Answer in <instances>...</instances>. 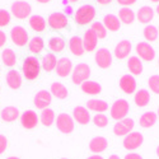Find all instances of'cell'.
<instances>
[{
    "mask_svg": "<svg viewBox=\"0 0 159 159\" xmlns=\"http://www.w3.org/2000/svg\"><path fill=\"white\" fill-rule=\"evenodd\" d=\"M22 70H23L24 78H27L28 80H34L39 75V71H41V64H39V61L36 57L28 56L23 61Z\"/></svg>",
    "mask_w": 159,
    "mask_h": 159,
    "instance_id": "6da1fadb",
    "label": "cell"
},
{
    "mask_svg": "<svg viewBox=\"0 0 159 159\" xmlns=\"http://www.w3.org/2000/svg\"><path fill=\"white\" fill-rule=\"evenodd\" d=\"M96 17V9L93 5H88L84 4L80 8H78L75 14H74V19L78 24L80 25H85L88 23H90Z\"/></svg>",
    "mask_w": 159,
    "mask_h": 159,
    "instance_id": "7a4b0ae2",
    "label": "cell"
},
{
    "mask_svg": "<svg viewBox=\"0 0 159 159\" xmlns=\"http://www.w3.org/2000/svg\"><path fill=\"white\" fill-rule=\"evenodd\" d=\"M130 111V104L126 99H117L111 106V117L116 121H120L122 118H126L127 113Z\"/></svg>",
    "mask_w": 159,
    "mask_h": 159,
    "instance_id": "3957f363",
    "label": "cell"
},
{
    "mask_svg": "<svg viewBox=\"0 0 159 159\" xmlns=\"http://www.w3.org/2000/svg\"><path fill=\"white\" fill-rule=\"evenodd\" d=\"M90 76V68L85 62L78 64L71 71V80L74 84H83L84 82L89 80Z\"/></svg>",
    "mask_w": 159,
    "mask_h": 159,
    "instance_id": "277c9868",
    "label": "cell"
},
{
    "mask_svg": "<svg viewBox=\"0 0 159 159\" xmlns=\"http://www.w3.org/2000/svg\"><path fill=\"white\" fill-rule=\"evenodd\" d=\"M55 122L59 131H61L62 134H71L74 131V118L69 113H60Z\"/></svg>",
    "mask_w": 159,
    "mask_h": 159,
    "instance_id": "5b68a950",
    "label": "cell"
},
{
    "mask_svg": "<svg viewBox=\"0 0 159 159\" xmlns=\"http://www.w3.org/2000/svg\"><path fill=\"white\" fill-rule=\"evenodd\" d=\"M143 141H144L143 134H140L138 131H132L125 136L122 144H124V148L126 150H136L138 148L141 147Z\"/></svg>",
    "mask_w": 159,
    "mask_h": 159,
    "instance_id": "8992f818",
    "label": "cell"
},
{
    "mask_svg": "<svg viewBox=\"0 0 159 159\" xmlns=\"http://www.w3.org/2000/svg\"><path fill=\"white\" fill-rule=\"evenodd\" d=\"M11 14L18 19H25L27 17H30L31 14V4L24 2V0H19L11 4Z\"/></svg>",
    "mask_w": 159,
    "mask_h": 159,
    "instance_id": "52a82bcc",
    "label": "cell"
},
{
    "mask_svg": "<svg viewBox=\"0 0 159 159\" xmlns=\"http://www.w3.org/2000/svg\"><path fill=\"white\" fill-rule=\"evenodd\" d=\"M135 126V122L132 118L130 117H126V118H122V120L117 121L113 126V132L115 135L117 136H126L127 134L132 132V129Z\"/></svg>",
    "mask_w": 159,
    "mask_h": 159,
    "instance_id": "ba28073f",
    "label": "cell"
},
{
    "mask_svg": "<svg viewBox=\"0 0 159 159\" xmlns=\"http://www.w3.org/2000/svg\"><path fill=\"white\" fill-rule=\"evenodd\" d=\"M10 38L14 45L22 47L24 45H27V42H28V33L23 27H20V25H16V27H13V30L10 31Z\"/></svg>",
    "mask_w": 159,
    "mask_h": 159,
    "instance_id": "9c48e42d",
    "label": "cell"
},
{
    "mask_svg": "<svg viewBox=\"0 0 159 159\" xmlns=\"http://www.w3.org/2000/svg\"><path fill=\"white\" fill-rule=\"evenodd\" d=\"M94 60L96 64L102 69H108L110 66L112 65V54L107 50V48H99L96 51L94 55Z\"/></svg>",
    "mask_w": 159,
    "mask_h": 159,
    "instance_id": "30bf717a",
    "label": "cell"
},
{
    "mask_svg": "<svg viewBox=\"0 0 159 159\" xmlns=\"http://www.w3.org/2000/svg\"><path fill=\"white\" fill-rule=\"evenodd\" d=\"M136 54L139 59L149 62L155 57V50L148 42H139L136 45Z\"/></svg>",
    "mask_w": 159,
    "mask_h": 159,
    "instance_id": "8fae6325",
    "label": "cell"
},
{
    "mask_svg": "<svg viewBox=\"0 0 159 159\" xmlns=\"http://www.w3.org/2000/svg\"><path fill=\"white\" fill-rule=\"evenodd\" d=\"M38 121H39V118H38L37 113L32 110H27L20 115V125L27 130L34 129L38 125Z\"/></svg>",
    "mask_w": 159,
    "mask_h": 159,
    "instance_id": "7c38bea8",
    "label": "cell"
},
{
    "mask_svg": "<svg viewBox=\"0 0 159 159\" xmlns=\"http://www.w3.org/2000/svg\"><path fill=\"white\" fill-rule=\"evenodd\" d=\"M48 25L54 30H62L68 25V17L61 11L51 13L48 17Z\"/></svg>",
    "mask_w": 159,
    "mask_h": 159,
    "instance_id": "4fadbf2b",
    "label": "cell"
},
{
    "mask_svg": "<svg viewBox=\"0 0 159 159\" xmlns=\"http://www.w3.org/2000/svg\"><path fill=\"white\" fill-rule=\"evenodd\" d=\"M52 102V94L47 90H39L36 93L33 98V103L38 110H45L48 108V106Z\"/></svg>",
    "mask_w": 159,
    "mask_h": 159,
    "instance_id": "5bb4252c",
    "label": "cell"
},
{
    "mask_svg": "<svg viewBox=\"0 0 159 159\" xmlns=\"http://www.w3.org/2000/svg\"><path fill=\"white\" fill-rule=\"evenodd\" d=\"M55 71H56V74L60 78H66L68 75H70L71 71H73L71 60L69 57H61V59H59L57 64H56V68H55Z\"/></svg>",
    "mask_w": 159,
    "mask_h": 159,
    "instance_id": "9a60e30c",
    "label": "cell"
},
{
    "mask_svg": "<svg viewBox=\"0 0 159 159\" xmlns=\"http://www.w3.org/2000/svg\"><path fill=\"white\" fill-rule=\"evenodd\" d=\"M108 147V141L103 136H96L89 141V150L94 153V155H98L99 153L104 152Z\"/></svg>",
    "mask_w": 159,
    "mask_h": 159,
    "instance_id": "2e32d148",
    "label": "cell"
},
{
    "mask_svg": "<svg viewBox=\"0 0 159 159\" xmlns=\"http://www.w3.org/2000/svg\"><path fill=\"white\" fill-rule=\"evenodd\" d=\"M132 50V45L129 39H122L121 42H118L115 47V56L118 59V60H122V59H126L130 52Z\"/></svg>",
    "mask_w": 159,
    "mask_h": 159,
    "instance_id": "e0dca14e",
    "label": "cell"
},
{
    "mask_svg": "<svg viewBox=\"0 0 159 159\" xmlns=\"http://www.w3.org/2000/svg\"><path fill=\"white\" fill-rule=\"evenodd\" d=\"M120 88L126 94H132L136 90V80L132 75H122L120 79Z\"/></svg>",
    "mask_w": 159,
    "mask_h": 159,
    "instance_id": "ac0fdd59",
    "label": "cell"
},
{
    "mask_svg": "<svg viewBox=\"0 0 159 159\" xmlns=\"http://www.w3.org/2000/svg\"><path fill=\"white\" fill-rule=\"evenodd\" d=\"M73 116H74V121H76L80 125H87L90 121V113H89L88 108L83 107V106L75 107L73 111Z\"/></svg>",
    "mask_w": 159,
    "mask_h": 159,
    "instance_id": "d6986e66",
    "label": "cell"
},
{
    "mask_svg": "<svg viewBox=\"0 0 159 159\" xmlns=\"http://www.w3.org/2000/svg\"><path fill=\"white\" fill-rule=\"evenodd\" d=\"M82 39H83L84 51L92 52V51H94V50H96V47H97V42H98V38H97L96 33L92 31V30L85 31V32H84V37H83Z\"/></svg>",
    "mask_w": 159,
    "mask_h": 159,
    "instance_id": "ffe728a7",
    "label": "cell"
},
{
    "mask_svg": "<svg viewBox=\"0 0 159 159\" xmlns=\"http://www.w3.org/2000/svg\"><path fill=\"white\" fill-rule=\"evenodd\" d=\"M69 48L71 54L75 56H82L84 54V46H83V39L79 36H73L69 41Z\"/></svg>",
    "mask_w": 159,
    "mask_h": 159,
    "instance_id": "44dd1931",
    "label": "cell"
},
{
    "mask_svg": "<svg viewBox=\"0 0 159 159\" xmlns=\"http://www.w3.org/2000/svg\"><path fill=\"white\" fill-rule=\"evenodd\" d=\"M5 79H7V84L11 89H18L22 85V75L17 70H9Z\"/></svg>",
    "mask_w": 159,
    "mask_h": 159,
    "instance_id": "7402d4cb",
    "label": "cell"
},
{
    "mask_svg": "<svg viewBox=\"0 0 159 159\" xmlns=\"http://www.w3.org/2000/svg\"><path fill=\"white\" fill-rule=\"evenodd\" d=\"M87 108L89 111H93V112H97V113H103L104 111L108 110V104L106 101H102V99H89L87 102Z\"/></svg>",
    "mask_w": 159,
    "mask_h": 159,
    "instance_id": "603a6c76",
    "label": "cell"
},
{
    "mask_svg": "<svg viewBox=\"0 0 159 159\" xmlns=\"http://www.w3.org/2000/svg\"><path fill=\"white\" fill-rule=\"evenodd\" d=\"M2 115V120L5 122H14L17 118L19 117V110L14 106H8V107L3 108V111L0 112Z\"/></svg>",
    "mask_w": 159,
    "mask_h": 159,
    "instance_id": "cb8c5ba5",
    "label": "cell"
},
{
    "mask_svg": "<svg viewBox=\"0 0 159 159\" xmlns=\"http://www.w3.org/2000/svg\"><path fill=\"white\" fill-rule=\"evenodd\" d=\"M136 17H138V20H139L140 23L148 24V23L152 22L153 18H154V10H153V8H150V7H148V5H144V7H141V8L139 9Z\"/></svg>",
    "mask_w": 159,
    "mask_h": 159,
    "instance_id": "d4e9b609",
    "label": "cell"
},
{
    "mask_svg": "<svg viewBox=\"0 0 159 159\" xmlns=\"http://www.w3.org/2000/svg\"><path fill=\"white\" fill-rule=\"evenodd\" d=\"M103 25L106 27V30H108L111 32H117L121 27V22L118 19V17L113 14H107L103 18Z\"/></svg>",
    "mask_w": 159,
    "mask_h": 159,
    "instance_id": "484cf974",
    "label": "cell"
},
{
    "mask_svg": "<svg viewBox=\"0 0 159 159\" xmlns=\"http://www.w3.org/2000/svg\"><path fill=\"white\" fill-rule=\"evenodd\" d=\"M50 90H51V94L55 96V97L59 98V99H65V98H68V96H69L68 88H66L64 84L59 83V82L52 83Z\"/></svg>",
    "mask_w": 159,
    "mask_h": 159,
    "instance_id": "4316f807",
    "label": "cell"
},
{
    "mask_svg": "<svg viewBox=\"0 0 159 159\" xmlns=\"http://www.w3.org/2000/svg\"><path fill=\"white\" fill-rule=\"evenodd\" d=\"M80 85H82V90L84 93L90 94V96H97L102 92L101 84H98L97 82H93V80H87Z\"/></svg>",
    "mask_w": 159,
    "mask_h": 159,
    "instance_id": "83f0119b",
    "label": "cell"
},
{
    "mask_svg": "<svg viewBox=\"0 0 159 159\" xmlns=\"http://www.w3.org/2000/svg\"><path fill=\"white\" fill-rule=\"evenodd\" d=\"M127 68L132 75H140L143 73V62L138 56H131L127 60Z\"/></svg>",
    "mask_w": 159,
    "mask_h": 159,
    "instance_id": "f1b7e54d",
    "label": "cell"
},
{
    "mask_svg": "<svg viewBox=\"0 0 159 159\" xmlns=\"http://www.w3.org/2000/svg\"><path fill=\"white\" fill-rule=\"evenodd\" d=\"M48 48L52 51V54H59L65 48V41L60 36H54L48 41Z\"/></svg>",
    "mask_w": 159,
    "mask_h": 159,
    "instance_id": "f546056e",
    "label": "cell"
},
{
    "mask_svg": "<svg viewBox=\"0 0 159 159\" xmlns=\"http://www.w3.org/2000/svg\"><path fill=\"white\" fill-rule=\"evenodd\" d=\"M56 64H57V59H56L55 54H46L43 56V59H42L41 66H42V69L46 73H50L52 70H55Z\"/></svg>",
    "mask_w": 159,
    "mask_h": 159,
    "instance_id": "4dcf8cb0",
    "label": "cell"
},
{
    "mask_svg": "<svg viewBox=\"0 0 159 159\" xmlns=\"http://www.w3.org/2000/svg\"><path fill=\"white\" fill-rule=\"evenodd\" d=\"M157 113H154V112H145V113H143L141 116H140V120H139V124H140V126L141 127H145V129H149V127H152V126H154L155 125V122H157Z\"/></svg>",
    "mask_w": 159,
    "mask_h": 159,
    "instance_id": "1f68e13d",
    "label": "cell"
},
{
    "mask_svg": "<svg viewBox=\"0 0 159 159\" xmlns=\"http://www.w3.org/2000/svg\"><path fill=\"white\" fill-rule=\"evenodd\" d=\"M134 101H135V104L139 106V107H145V106L150 102V93H149V90H147V89L138 90L135 93Z\"/></svg>",
    "mask_w": 159,
    "mask_h": 159,
    "instance_id": "d6a6232c",
    "label": "cell"
},
{
    "mask_svg": "<svg viewBox=\"0 0 159 159\" xmlns=\"http://www.w3.org/2000/svg\"><path fill=\"white\" fill-rule=\"evenodd\" d=\"M118 19L125 24H131L135 20V13L132 11V9L124 7L122 9H120V11H118Z\"/></svg>",
    "mask_w": 159,
    "mask_h": 159,
    "instance_id": "836d02e7",
    "label": "cell"
},
{
    "mask_svg": "<svg viewBox=\"0 0 159 159\" xmlns=\"http://www.w3.org/2000/svg\"><path fill=\"white\" fill-rule=\"evenodd\" d=\"M39 121L42 122L43 126L50 127L52 126V124L55 122V112L51 108H45L41 112V116H39Z\"/></svg>",
    "mask_w": 159,
    "mask_h": 159,
    "instance_id": "e575fe53",
    "label": "cell"
},
{
    "mask_svg": "<svg viewBox=\"0 0 159 159\" xmlns=\"http://www.w3.org/2000/svg\"><path fill=\"white\" fill-rule=\"evenodd\" d=\"M30 25L31 28L36 32H42L46 28V20L41 16H32L30 18Z\"/></svg>",
    "mask_w": 159,
    "mask_h": 159,
    "instance_id": "d590c367",
    "label": "cell"
},
{
    "mask_svg": "<svg viewBox=\"0 0 159 159\" xmlns=\"http://www.w3.org/2000/svg\"><path fill=\"white\" fill-rule=\"evenodd\" d=\"M2 60H3V62H4L5 66H9V68H11V66H14L16 62H17L16 52L13 51L11 48H5L3 51V54H2Z\"/></svg>",
    "mask_w": 159,
    "mask_h": 159,
    "instance_id": "8d00e7d4",
    "label": "cell"
},
{
    "mask_svg": "<svg viewBox=\"0 0 159 159\" xmlns=\"http://www.w3.org/2000/svg\"><path fill=\"white\" fill-rule=\"evenodd\" d=\"M30 51L32 54H39V52H42L43 47H45V43H43V39L41 37H33L31 41H30Z\"/></svg>",
    "mask_w": 159,
    "mask_h": 159,
    "instance_id": "74e56055",
    "label": "cell"
},
{
    "mask_svg": "<svg viewBox=\"0 0 159 159\" xmlns=\"http://www.w3.org/2000/svg\"><path fill=\"white\" fill-rule=\"evenodd\" d=\"M143 34H144V38L147 39L149 42H154L155 39L158 38V34H159V31L155 25H147L143 31Z\"/></svg>",
    "mask_w": 159,
    "mask_h": 159,
    "instance_id": "f35d334b",
    "label": "cell"
},
{
    "mask_svg": "<svg viewBox=\"0 0 159 159\" xmlns=\"http://www.w3.org/2000/svg\"><path fill=\"white\" fill-rule=\"evenodd\" d=\"M90 30L96 33V36H97L98 39H102V38H104L106 36H107V30H106L103 23H101V22H94L93 24H92V28Z\"/></svg>",
    "mask_w": 159,
    "mask_h": 159,
    "instance_id": "ab89813d",
    "label": "cell"
},
{
    "mask_svg": "<svg viewBox=\"0 0 159 159\" xmlns=\"http://www.w3.org/2000/svg\"><path fill=\"white\" fill-rule=\"evenodd\" d=\"M93 122L97 127H106L108 125V117L103 113H97L93 117Z\"/></svg>",
    "mask_w": 159,
    "mask_h": 159,
    "instance_id": "60d3db41",
    "label": "cell"
},
{
    "mask_svg": "<svg viewBox=\"0 0 159 159\" xmlns=\"http://www.w3.org/2000/svg\"><path fill=\"white\" fill-rule=\"evenodd\" d=\"M148 84L153 93L159 94V75H152L148 80Z\"/></svg>",
    "mask_w": 159,
    "mask_h": 159,
    "instance_id": "b9f144b4",
    "label": "cell"
},
{
    "mask_svg": "<svg viewBox=\"0 0 159 159\" xmlns=\"http://www.w3.org/2000/svg\"><path fill=\"white\" fill-rule=\"evenodd\" d=\"M10 22V14L9 11L4 10V9H0V27H5L8 25Z\"/></svg>",
    "mask_w": 159,
    "mask_h": 159,
    "instance_id": "7bdbcfd3",
    "label": "cell"
},
{
    "mask_svg": "<svg viewBox=\"0 0 159 159\" xmlns=\"http://www.w3.org/2000/svg\"><path fill=\"white\" fill-rule=\"evenodd\" d=\"M8 147V139L4 135H0V154H3Z\"/></svg>",
    "mask_w": 159,
    "mask_h": 159,
    "instance_id": "ee69618b",
    "label": "cell"
},
{
    "mask_svg": "<svg viewBox=\"0 0 159 159\" xmlns=\"http://www.w3.org/2000/svg\"><path fill=\"white\" fill-rule=\"evenodd\" d=\"M116 2L120 4V5H124V7H129V5H132L136 3V0H116Z\"/></svg>",
    "mask_w": 159,
    "mask_h": 159,
    "instance_id": "f6af8a7d",
    "label": "cell"
},
{
    "mask_svg": "<svg viewBox=\"0 0 159 159\" xmlns=\"http://www.w3.org/2000/svg\"><path fill=\"white\" fill-rule=\"evenodd\" d=\"M5 41H7V34H5L3 31H0V48L4 46Z\"/></svg>",
    "mask_w": 159,
    "mask_h": 159,
    "instance_id": "bcb514c9",
    "label": "cell"
},
{
    "mask_svg": "<svg viewBox=\"0 0 159 159\" xmlns=\"http://www.w3.org/2000/svg\"><path fill=\"white\" fill-rule=\"evenodd\" d=\"M125 159H143V157L136 154V153H130V154H127L125 157Z\"/></svg>",
    "mask_w": 159,
    "mask_h": 159,
    "instance_id": "7dc6e473",
    "label": "cell"
},
{
    "mask_svg": "<svg viewBox=\"0 0 159 159\" xmlns=\"http://www.w3.org/2000/svg\"><path fill=\"white\" fill-rule=\"evenodd\" d=\"M111 2H112V0H97V3L99 5H108Z\"/></svg>",
    "mask_w": 159,
    "mask_h": 159,
    "instance_id": "c3c4849f",
    "label": "cell"
},
{
    "mask_svg": "<svg viewBox=\"0 0 159 159\" xmlns=\"http://www.w3.org/2000/svg\"><path fill=\"white\" fill-rule=\"evenodd\" d=\"M87 159H103L101 155H92V157H88Z\"/></svg>",
    "mask_w": 159,
    "mask_h": 159,
    "instance_id": "681fc988",
    "label": "cell"
},
{
    "mask_svg": "<svg viewBox=\"0 0 159 159\" xmlns=\"http://www.w3.org/2000/svg\"><path fill=\"white\" fill-rule=\"evenodd\" d=\"M108 159H120V157H118V155H116V154H112Z\"/></svg>",
    "mask_w": 159,
    "mask_h": 159,
    "instance_id": "f907efd6",
    "label": "cell"
},
{
    "mask_svg": "<svg viewBox=\"0 0 159 159\" xmlns=\"http://www.w3.org/2000/svg\"><path fill=\"white\" fill-rule=\"evenodd\" d=\"M36 2L41 3V4H46V3H48V2H50V0H36Z\"/></svg>",
    "mask_w": 159,
    "mask_h": 159,
    "instance_id": "816d5d0a",
    "label": "cell"
},
{
    "mask_svg": "<svg viewBox=\"0 0 159 159\" xmlns=\"http://www.w3.org/2000/svg\"><path fill=\"white\" fill-rule=\"evenodd\" d=\"M155 11H157V14L159 16V4L157 5V8H155Z\"/></svg>",
    "mask_w": 159,
    "mask_h": 159,
    "instance_id": "f5cc1de1",
    "label": "cell"
},
{
    "mask_svg": "<svg viewBox=\"0 0 159 159\" xmlns=\"http://www.w3.org/2000/svg\"><path fill=\"white\" fill-rule=\"evenodd\" d=\"M7 159H20V158H18V157H9V158H7Z\"/></svg>",
    "mask_w": 159,
    "mask_h": 159,
    "instance_id": "db71d44e",
    "label": "cell"
},
{
    "mask_svg": "<svg viewBox=\"0 0 159 159\" xmlns=\"http://www.w3.org/2000/svg\"><path fill=\"white\" fill-rule=\"evenodd\" d=\"M157 155L159 157V145H158V147H157Z\"/></svg>",
    "mask_w": 159,
    "mask_h": 159,
    "instance_id": "11a10c76",
    "label": "cell"
},
{
    "mask_svg": "<svg viewBox=\"0 0 159 159\" xmlns=\"http://www.w3.org/2000/svg\"><path fill=\"white\" fill-rule=\"evenodd\" d=\"M150 2H153V3H159V0H150Z\"/></svg>",
    "mask_w": 159,
    "mask_h": 159,
    "instance_id": "9f6ffc18",
    "label": "cell"
},
{
    "mask_svg": "<svg viewBox=\"0 0 159 159\" xmlns=\"http://www.w3.org/2000/svg\"><path fill=\"white\" fill-rule=\"evenodd\" d=\"M71 3H76V2H79V0H70Z\"/></svg>",
    "mask_w": 159,
    "mask_h": 159,
    "instance_id": "6f0895ef",
    "label": "cell"
},
{
    "mask_svg": "<svg viewBox=\"0 0 159 159\" xmlns=\"http://www.w3.org/2000/svg\"><path fill=\"white\" fill-rule=\"evenodd\" d=\"M157 116L159 117V108H158V112H157Z\"/></svg>",
    "mask_w": 159,
    "mask_h": 159,
    "instance_id": "680465c9",
    "label": "cell"
},
{
    "mask_svg": "<svg viewBox=\"0 0 159 159\" xmlns=\"http://www.w3.org/2000/svg\"><path fill=\"white\" fill-rule=\"evenodd\" d=\"M61 159H68V158H61Z\"/></svg>",
    "mask_w": 159,
    "mask_h": 159,
    "instance_id": "91938a15",
    "label": "cell"
},
{
    "mask_svg": "<svg viewBox=\"0 0 159 159\" xmlns=\"http://www.w3.org/2000/svg\"><path fill=\"white\" fill-rule=\"evenodd\" d=\"M158 65H159V61H158Z\"/></svg>",
    "mask_w": 159,
    "mask_h": 159,
    "instance_id": "94428289",
    "label": "cell"
}]
</instances>
